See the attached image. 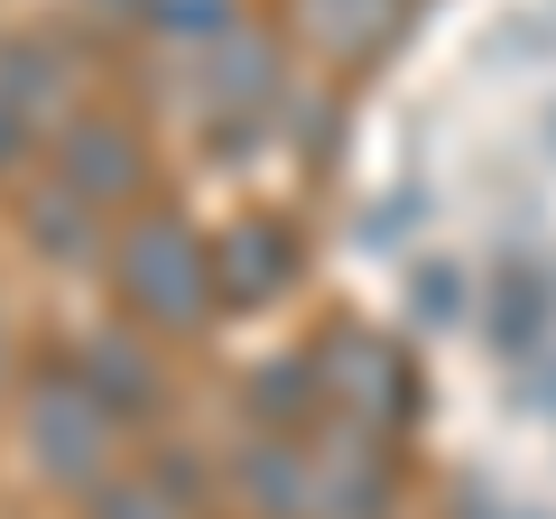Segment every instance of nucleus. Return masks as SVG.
Returning <instances> with one entry per match:
<instances>
[{"instance_id": "obj_4", "label": "nucleus", "mask_w": 556, "mask_h": 519, "mask_svg": "<svg viewBox=\"0 0 556 519\" xmlns=\"http://www.w3.org/2000/svg\"><path fill=\"white\" fill-rule=\"evenodd\" d=\"M399 510V455L380 445V427H334V445L316 455V519H390Z\"/></svg>"}, {"instance_id": "obj_14", "label": "nucleus", "mask_w": 556, "mask_h": 519, "mask_svg": "<svg viewBox=\"0 0 556 519\" xmlns=\"http://www.w3.org/2000/svg\"><path fill=\"white\" fill-rule=\"evenodd\" d=\"M84 519H186L159 482H93V510Z\"/></svg>"}, {"instance_id": "obj_8", "label": "nucleus", "mask_w": 556, "mask_h": 519, "mask_svg": "<svg viewBox=\"0 0 556 519\" xmlns=\"http://www.w3.org/2000/svg\"><path fill=\"white\" fill-rule=\"evenodd\" d=\"M75 371H84V390H93V400L112 408L121 427H139L149 408L167 400V371L149 362V343H139V334H112V325L75 343Z\"/></svg>"}, {"instance_id": "obj_17", "label": "nucleus", "mask_w": 556, "mask_h": 519, "mask_svg": "<svg viewBox=\"0 0 556 519\" xmlns=\"http://www.w3.org/2000/svg\"><path fill=\"white\" fill-rule=\"evenodd\" d=\"M417 316H427V325H455L464 316V279H455V269H417Z\"/></svg>"}, {"instance_id": "obj_1", "label": "nucleus", "mask_w": 556, "mask_h": 519, "mask_svg": "<svg viewBox=\"0 0 556 519\" xmlns=\"http://www.w3.org/2000/svg\"><path fill=\"white\" fill-rule=\"evenodd\" d=\"M112 288H121V306H130L149 334H195V325L223 306L214 241H204L186 214H159V204L112 232Z\"/></svg>"}, {"instance_id": "obj_18", "label": "nucleus", "mask_w": 556, "mask_h": 519, "mask_svg": "<svg viewBox=\"0 0 556 519\" xmlns=\"http://www.w3.org/2000/svg\"><path fill=\"white\" fill-rule=\"evenodd\" d=\"M20 159H28V112L10 102V84H0V177H10Z\"/></svg>"}, {"instance_id": "obj_10", "label": "nucleus", "mask_w": 556, "mask_h": 519, "mask_svg": "<svg viewBox=\"0 0 556 519\" xmlns=\"http://www.w3.org/2000/svg\"><path fill=\"white\" fill-rule=\"evenodd\" d=\"M298 10H306V28H316V47H334V56H371L417 0H298Z\"/></svg>"}, {"instance_id": "obj_3", "label": "nucleus", "mask_w": 556, "mask_h": 519, "mask_svg": "<svg viewBox=\"0 0 556 519\" xmlns=\"http://www.w3.org/2000/svg\"><path fill=\"white\" fill-rule=\"evenodd\" d=\"M56 186H75L84 204H102V214H130L139 195H149V140H139L130 121H65L56 130Z\"/></svg>"}, {"instance_id": "obj_6", "label": "nucleus", "mask_w": 556, "mask_h": 519, "mask_svg": "<svg viewBox=\"0 0 556 519\" xmlns=\"http://www.w3.org/2000/svg\"><path fill=\"white\" fill-rule=\"evenodd\" d=\"M195 93H204L214 121H241V112H260V102H278V47L232 20L223 38L195 47Z\"/></svg>"}, {"instance_id": "obj_9", "label": "nucleus", "mask_w": 556, "mask_h": 519, "mask_svg": "<svg viewBox=\"0 0 556 519\" xmlns=\"http://www.w3.org/2000/svg\"><path fill=\"white\" fill-rule=\"evenodd\" d=\"M298 279V241H288V223H232V232L214 241V288L223 306H269L278 288Z\"/></svg>"}, {"instance_id": "obj_5", "label": "nucleus", "mask_w": 556, "mask_h": 519, "mask_svg": "<svg viewBox=\"0 0 556 519\" xmlns=\"http://www.w3.org/2000/svg\"><path fill=\"white\" fill-rule=\"evenodd\" d=\"M325 390H343V408H353V427H408V408H417V371H408V353L399 343H380V334H353L334 362H325Z\"/></svg>"}, {"instance_id": "obj_19", "label": "nucleus", "mask_w": 556, "mask_h": 519, "mask_svg": "<svg viewBox=\"0 0 556 519\" xmlns=\"http://www.w3.org/2000/svg\"><path fill=\"white\" fill-rule=\"evenodd\" d=\"M0 362H10V334H0Z\"/></svg>"}, {"instance_id": "obj_16", "label": "nucleus", "mask_w": 556, "mask_h": 519, "mask_svg": "<svg viewBox=\"0 0 556 519\" xmlns=\"http://www.w3.org/2000/svg\"><path fill=\"white\" fill-rule=\"evenodd\" d=\"M149 482H159V492L177 501V510H195V501H204V464H195V455H177V445H167V455L149 464Z\"/></svg>"}, {"instance_id": "obj_2", "label": "nucleus", "mask_w": 556, "mask_h": 519, "mask_svg": "<svg viewBox=\"0 0 556 519\" xmlns=\"http://www.w3.org/2000/svg\"><path fill=\"white\" fill-rule=\"evenodd\" d=\"M112 436L121 418L84 390L75 362H56V371H38V390H28V464H38L47 482H65V492H93L102 464H112Z\"/></svg>"}, {"instance_id": "obj_7", "label": "nucleus", "mask_w": 556, "mask_h": 519, "mask_svg": "<svg viewBox=\"0 0 556 519\" xmlns=\"http://www.w3.org/2000/svg\"><path fill=\"white\" fill-rule=\"evenodd\" d=\"M232 492H241V510H260V519H316V455L288 445L278 427H260L232 455Z\"/></svg>"}, {"instance_id": "obj_11", "label": "nucleus", "mask_w": 556, "mask_h": 519, "mask_svg": "<svg viewBox=\"0 0 556 519\" xmlns=\"http://www.w3.org/2000/svg\"><path fill=\"white\" fill-rule=\"evenodd\" d=\"M102 223H112V214H102V204H84L75 186H47V195L28 204V241H38L47 260H84V251L102 241Z\"/></svg>"}, {"instance_id": "obj_13", "label": "nucleus", "mask_w": 556, "mask_h": 519, "mask_svg": "<svg viewBox=\"0 0 556 519\" xmlns=\"http://www.w3.org/2000/svg\"><path fill=\"white\" fill-rule=\"evenodd\" d=\"M316 390H325V362H278L269 380H251V418L278 427V436H298V418L316 408Z\"/></svg>"}, {"instance_id": "obj_12", "label": "nucleus", "mask_w": 556, "mask_h": 519, "mask_svg": "<svg viewBox=\"0 0 556 519\" xmlns=\"http://www.w3.org/2000/svg\"><path fill=\"white\" fill-rule=\"evenodd\" d=\"M0 84H10V102L38 112V121L65 112V56L47 38H10V47H0Z\"/></svg>"}, {"instance_id": "obj_15", "label": "nucleus", "mask_w": 556, "mask_h": 519, "mask_svg": "<svg viewBox=\"0 0 556 519\" xmlns=\"http://www.w3.org/2000/svg\"><path fill=\"white\" fill-rule=\"evenodd\" d=\"M149 20L204 47V38H223V28H232V0H149Z\"/></svg>"}]
</instances>
